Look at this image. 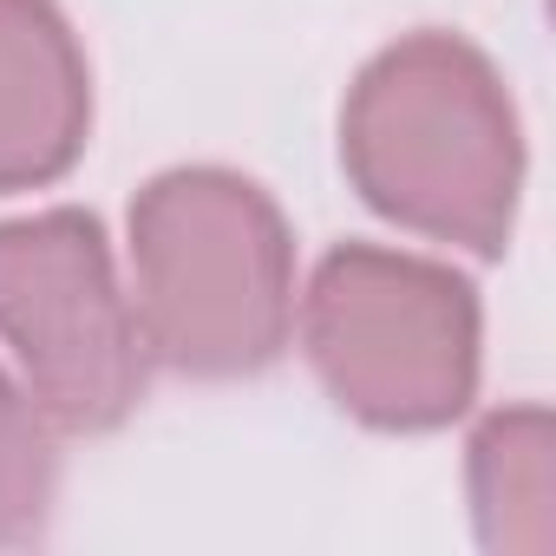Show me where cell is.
Listing matches in <instances>:
<instances>
[{
  "label": "cell",
  "instance_id": "cell-2",
  "mask_svg": "<svg viewBox=\"0 0 556 556\" xmlns=\"http://www.w3.org/2000/svg\"><path fill=\"white\" fill-rule=\"evenodd\" d=\"M131 315L144 354L190 380H249L295 328V236L223 164L157 170L131 197Z\"/></svg>",
  "mask_w": 556,
  "mask_h": 556
},
{
  "label": "cell",
  "instance_id": "cell-4",
  "mask_svg": "<svg viewBox=\"0 0 556 556\" xmlns=\"http://www.w3.org/2000/svg\"><path fill=\"white\" fill-rule=\"evenodd\" d=\"M0 341L53 432H118L138 413L151 354L92 210L0 223Z\"/></svg>",
  "mask_w": 556,
  "mask_h": 556
},
{
  "label": "cell",
  "instance_id": "cell-1",
  "mask_svg": "<svg viewBox=\"0 0 556 556\" xmlns=\"http://www.w3.org/2000/svg\"><path fill=\"white\" fill-rule=\"evenodd\" d=\"M341 170L374 216L504 255L523 197V125L504 73L439 27L380 47L341 105Z\"/></svg>",
  "mask_w": 556,
  "mask_h": 556
},
{
  "label": "cell",
  "instance_id": "cell-3",
  "mask_svg": "<svg viewBox=\"0 0 556 556\" xmlns=\"http://www.w3.org/2000/svg\"><path fill=\"white\" fill-rule=\"evenodd\" d=\"M478 289L452 262L341 242L302 295V354L374 432H445L478 400Z\"/></svg>",
  "mask_w": 556,
  "mask_h": 556
},
{
  "label": "cell",
  "instance_id": "cell-7",
  "mask_svg": "<svg viewBox=\"0 0 556 556\" xmlns=\"http://www.w3.org/2000/svg\"><path fill=\"white\" fill-rule=\"evenodd\" d=\"M53 491H60L53 426L27 400V387H14L8 374H0V549L34 543L47 530Z\"/></svg>",
  "mask_w": 556,
  "mask_h": 556
},
{
  "label": "cell",
  "instance_id": "cell-5",
  "mask_svg": "<svg viewBox=\"0 0 556 556\" xmlns=\"http://www.w3.org/2000/svg\"><path fill=\"white\" fill-rule=\"evenodd\" d=\"M92 138V73L60 0H0V197L60 184Z\"/></svg>",
  "mask_w": 556,
  "mask_h": 556
},
{
  "label": "cell",
  "instance_id": "cell-6",
  "mask_svg": "<svg viewBox=\"0 0 556 556\" xmlns=\"http://www.w3.org/2000/svg\"><path fill=\"white\" fill-rule=\"evenodd\" d=\"M471 523L491 556L556 549V426L549 406H504L465 445Z\"/></svg>",
  "mask_w": 556,
  "mask_h": 556
}]
</instances>
